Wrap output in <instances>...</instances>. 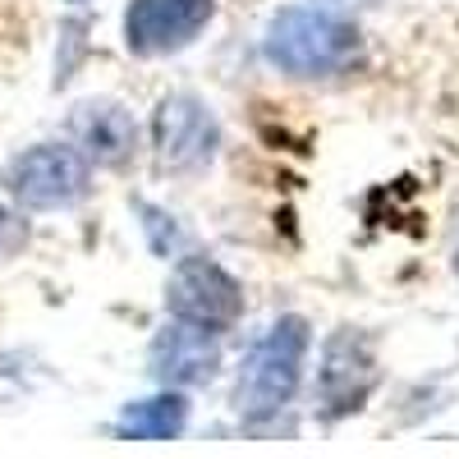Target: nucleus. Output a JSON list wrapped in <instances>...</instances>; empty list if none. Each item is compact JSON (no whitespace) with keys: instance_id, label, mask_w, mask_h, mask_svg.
Here are the masks:
<instances>
[{"instance_id":"6e6552de","label":"nucleus","mask_w":459,"mask_h":459,"mask_svg":"<svg viewBox=\"0 0 459 459\" xmlns=\"http://www.w3.org/2000/svg\"><path fill=\"white\" fill-rule=\"evenodd\" d=\"M216 335L221 331L170 317L166 331L157 335V344H152V372H157V381H166V386H203V381L221 368Z\"/></svg>"},{"instance_id":"f257e3e1","label":"nucleus","mask_w":459,"mask_h":459,"mask_svg":"<svg viewBox=\"0 0 459 459\" xmlns=\"http://www.w3.org/2000/svg\"><path fill=\"white\" fill-rule=\"evenodd\" d=\"M262 56L294 79H326L359 60V28L317 5H290L266 23Z\"/></svg>"},{"instance_id":"4468645a","label":"nucleus","mask_w":459,"mask_h":459,"mask_svg":"<svg viewBox=\"0 0 459 459\" xmlns=\"http://www.w3.org/2000/svg\"><path fill=\"white\" fill-rule=\"evenodd\" d=\"M69 5H83V0H69Z\"/></svg>"},{"instance_id":"9b49d317","label":"nucleus","mask_w":459,"mask_h":459,"mask_svg":"<svg viewBox=\"0 0 459 459\" xmlns=\"http://www.w3.org/2000/svg\"><path fill=\"white\" fill-rule=\"evenodd\" d=\"M138 212L147 216L143 225H147V239H152V248H157L161 257H170V248L179 244V230L170 225V216H166V212H157V207H147V203H138Z\"/></svg>"},{"instance_id":"0eeeda50","label":"nucleus","mask_w":459,"mask_h":459,"mask_svg":"<svg viewBox=\"0 0 459 459\" xmlns=\"http://www.w3.org/2000/svg\"><path fill=\"white\" fill-rule=\"evenodd\" d=\"M377 386V354L363 331H335L322 350V372H317V395L326 413H354L368 391Z\"/></svg>"},{"instance_id":"f03ea898","label":"nucleus","mask_w":459,"mask_h":459,"mask_svg":"<svg viewBox=\"0 0 459 459\" xmlns=\"http://www.w3.org/2000/svg\"><path fill=\"white\" fill-rule=\"evenodd\" d=\"M308 322L303 317H281L272 331H266L253 354L244 359L239 386H235V413L248 418V423H262V418H276L303 381V359H308Z\"/></svg>"},{"instance_id":"ddd939ff","label":"nucleus","mask_w":459,"mask_h":459,"mask_svg":"<svg viewBox=\"0 0 459 459\" xmlns=\"http://www.w3.org/2000/svg\"><path fill=\"white\" fill-rule=\"evenodd\" d=\"M326 5H350V0H326Z\"/></svg>"},{"instance_id":"1a4fd4ad","label":"nucleus","mask_w":459,"mask_h":459,"mask_svg":"<svg viewBox=\"0 0 459 459\" xmlns=\"http://www.w3.org/2000/svg\"><path fill=\"white\" fill-rule=\"evenodd\" d=\"M74 138H79L83 157L101 166H125L138 147V125L125 106L115 101H88L74 115Z\"/></svg>"},{"instance_id":"423d86ee","label":"nucleus","mask_w":459,"mask_h":459,"mask_svg":"<svg viewBox=\"0 0 459 459\" xmlns=\"http://www.w3.org/2000/svg\"><path fill=\"white\" fill-rule=\"evenodd\" d=\"M157 161L161 170H198L216 152V115L194 92H170L157 110Z\"/></svg>"},{"instance_id":"20e7f679","label":"nucleus","mask_w":459,"mask_h":459,"mask_svg":"<svg viewBox=\"0 0 459 459\" xmlns=\"http://www.w3.org/2000/svg\"><path fill=\"white\" fill-rule=\"evenodd\" d=\"M166 313L198 322L207 331H230L244 313L239 281L212 257H179L166 285Z\"/></svg>"},{"instance_id":"9d476101","label":"nucleus","mask_w":459,"mask_h":459,"mask_svg":"<svg viewBox=\"0 0 459 459\" xmlns=\"http://www.w3.org/2000/svg\"><path fill=\"white\" fill-rule=\"evenodd\" d=\"M184 423H188L184 395L166 391V395H157V400L129 404L120 418H115V432H120L125 441H170V437L184 432Z\"/></svg>"},{"instance_id":"7ed1b4c3","label":"nucleus","mask_w":459,"mask_h":459,"mask_svg":"<svg viewBox=\"0 0 459 459\" xmlns=\"http://www.w3.org/2000/svg\"><path fill=\"white\" fill-rule=\"evenodd\" d=\"M88 157L79 147H65V143H42V147H28L5 166V188L10 198L28 212H60L88 198Z\"/></svg>"},{"instance_id":"39448f33","label":"nucleus","mask_w":459,"mask_h":459,"mask_svg":"<svg viewBox=\"0 0 459 459\" xmlns=\"http://www.w3.org/2000/svg\"><path fill=\"white\" fill-rule=\"evenodd\" d=\"M216 0H129L125 10V47L143 60L175 56L198 42L212 23Z\"/></svg>"},{"instance_id":"f8f14e48","label":"nucleus","mask_w":459,"mask_h":459,"mask_svg":"<svg viewBox=\"0 0 459 459\" xmlns=\"http://www.w3.org/2000/svg\"><path fill=\"white\" fill-rule=\"evenodd\" d=\"M23 244V225L0 207V253H10V248H19Z\"/></svg>"}]
</instances>
